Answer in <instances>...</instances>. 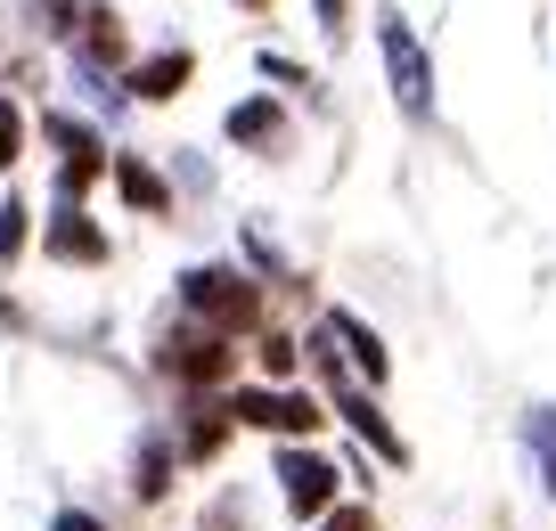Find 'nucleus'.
<instances>
[{
    "label": "nucleus",
    "mask_w": 556,
    "mask_h": 531,
    "mask_svg": "<svg viewBox=\"0 0 556 531\" xmlns=\"http://www.w3.org/2000/svg\"><path fill=\"white\" fill-rule=\"evenodd\" d=\"M50 17H58V34L83 50L90 74H106V66L123 58V17L106 9V0H50Z\"/></svg>",
    "instance_id": "6"
},
{
    "label": "nucleus",
    "mask_w": 556,
    "mask_h": 531,
    "mask_svg": "<svg viewBox=\"0 0 556 531\" xmlns=\"http://www.w3.org/2000/svg\"><path fill=\"white\" fill-rule=\"evenodd\" d=\"M17 155H25V106L9 99V90H0V172L17 164Z\"/></svg>",
    "instance_id": "17"
},
{
    "label": "nucleus",
    "mask_w": 556,
    "mask_h": 531,
    "mask_svg": "<svg viewBox=\"0 0 556 531\" xmlns=\"http://www.w3.org/2000/svg\"><path fill=\"white\" fill-rule=\"evenodd\" d=\"M106 172H115L123 205H148V213H164V205H173V189H164V172H156V164H139V155H115Z\"/></svg>",
    "instance_id": "13"
},
{
    "label": "nucleus",
    "mask_w": 556,
    "mask_h": 531,
    "mask_svg": "<svg viewBox=\"0 0 556 531\" xmlns=\"http://www.w3.org/2000/svg\"><path fill=\"white\" fill-rule=\"evenodd\" d=\"M222 131H229V148H270V139L287 131V115H278V99H238Z\"/></svg>",
    "instance_id": "12"
},
{
    "label": "nucleus",
    "mask_w": 556,
    "mask_h": 531,
    "mask_svg": "<svg viewBox=\"0 0 556 531\" xmlns=\"http://www.w3.org/2000/svg\"><path fill=\"white\" fill-rule=\"evenodd\" d=\"M245 262H254V270H270V278H287V254H278L262 229H245Z\"/></svg>",
    "instance_id": "20"
},
{
    "label": "nucleus",
    "mask_w": 556,
    "mask_h": 531,
    "mask_svg": "<svg viewBox=\"0 0 556 531\" xmlns=\"http://www.w3.org/2000/svg\"><path fill=\"white\" fill-rule=\"evenodd\" d=\"M377 50H384V83H393L401 115L426 123V115H434V66H426V50H417V34H409L401 9H384V17H377Z\"/></svg>",
    "instance_id": "5"
},
{
    "label": "nucleus",
    "mask_w": 556,
    "mask_h": 531,
    "mask_svg": "<svg viewBox=\"0 0 556 531\" xmlns=\"http://www.w3.org/2000/svg\"><path fill=\"white\" fill-rule=\"evenodd\" d=\"M245 9H262V0H245Z\"/></svg>",
    "instance_id": "23"
},
{
    "label": "nucleus",
    "mask_w": 556,
    "mask_h": 531,
    "mask_svg": "<svg viewBox=\"0 0 556 531\" xmlns=\"http://www.w3.org/2000/svg\"><path fill=\"white\" fill-rule=\"evenodd\" d=\"M156 368H164L173 384H189V393H222V384L238 377V343H229V336H205V327L189 319V327H173V336L156 343Z\"/></svg>",
    "instance_id": "4"
},
{
    "label": "nucleus",
    "mask_w": 556,
    "mask_h": 531,
    "mask_svg": "<svg viewBox=\"0 0 556 531\" xmlns=\"http://www.w3.org/2000/svg\"><path fill=\"white\" fill-rule=\"evenodd\" d=\"M319 25L336 34V25H344V0H319Z\"/></svg>",
    "instance_id": "22"
},
{
    "label": "nucleus",
    "mask_w": 556,
    "mask_h": 531,
    "mask_svg": "<svg viewBox=\"0 0 556 531\" xmlns=\"http://www.w3.org/2000/svg\"><path fill=\"white\" fill-rule=\"evenodd\" d=\"M336 336V352H344V368H352V384H368V393H377L384 377H393V352H384V336L377 327L361 319V311H328V319H319Z\"/></svg>",
    "instance_id": "8"
},
{
    "label": "nucleus",
    "mask_w": 556,
    "mask_h": 531,
    "mask_svg": "<svg viewBox=\"0 0 556 531\" xmlns=\"http://www.w3.org/2000/svg\"><path fill=\"white\" fill-rule=\"evenodd\" d=\"M254 361H262V377H278V384H287V377H295V361H303V343L270 327V336H254Z\"/></svg>",
    "instance_id": "16"
},
{
    "label": "nucleus",
    "mask_w": 556,
    "mask_h": 531,
    "mask_svg": "<svg viewBox=\"0 0 556 531\" xmlns=\"http://www.w3.org/2000/svg\"><path fill=\"white\" fill-rule=\"evenodd\" d=\"M50 531H106V515H90V507H58V515H50Z\"/></svg>",
    "instance_id": "21"
},
{
    "label": "nucleus",
    "mask_w": 556,
    "mask_h": 531,
    "mask_svg": "<svg viewBox=\"0 0 556 531\" xmlns=\"http://www.w3.org/2000/svg\"><path fill=\"white\" fill-rule=\"evenodd\" d=\"M41 245H50V262H83V270H99V262H106V238L90 229L83 205H66V197H58V213H50V229H41Z\"/></svg>",
    "instance_id": "10"
},
{
    "label": "nucleus",
    "mask_w": 556,
    "mask_h": 531,
    "mask_svg": "<svg viewBox=\"0 0 556 531\" xmlns=\"http://www.w3.org/2000/svg\"><path fill=\"white\" fill-rule=\"evenodd\" d=\"M270 482H278V507L303 515V523H319V515L336 507V491H344L336 458H319L312 442H278V450H270Z\"/></svg>",
    "instance_id": "3"
},
{
    "label": "nucleus",
    "mask_w": 556,
    "mask_h": 531,
    "mask_svg": "<svg viewBox=\"0 0 556 531\" xmlns=\"http://www.w3.org/2000/svg\"><path fill=\"white\" fill-rule=\"evenodd\" d=\"M523 450H532V466H540V491L556 498V401H532V409H523Z\"/></svg>",
    "instance_id": "14"
},
{
    "label": "nucleus",
    "mask_w": 556,
    "mask_h": 531,
    "mask_svg": "<svg viewBox=\"0 0 556 531\" xmlns=\"http://www.w3.org/2000/svg\"><path fill=\"white\" fill-rule=\"evenodd\" d=\"M173 442H148V450H139V458H131V491L139 498H164V491H173Z\"/></svg>",
    "instance_id": "15"
},
{
    "label": "nucleus",
    "mask_w": 556,
    "mask_h": 531,
    "mask_svg": "<svg viewBox=\"0 0 556 531\" xmlns=\"http://www.w3.org/2000/svg\"><path fill=\"white\" fill-rule=\"evenodd\" d=\"M189 74H197V58H189V50H156V58H139V66L123 74V90H131V99H173Z\"/></svg>",
    "instance_id": "11"
},
{
    "label": "nucleus",
    "mask_w": 556,
    "mask_h": 531,
    "mask_svg": "<svg viewBox=\"0 0 556 531\" xmlns=\"http://www.w3.org/2000/svg\"><path fill=\"white\" fill-rule=\"evenodd\" d=\"M319 531H377V515H368L361 498H336V507L319 515Z\"/></svg>",
    "instance_id": "19"
},
{
    "label": "nucleus",
    "mask_w": 556,
    "mask_h": 531,
    "mask_svg": "<svg viewBox=\"0 0 556 531\" xmlns=\"http://www.w3.org/2000/svg\"><path fill=\"white\" fill-rule=\"evenodd\" d=\"M229 433H238V426H229V409L197 393L189 409H180V442H173V458H180V466H213V458L229 450Z\"/></svg>",
    "instance_id": "9"
},
{
    "label": "nucleus",
    "mask_w": 556,
    "mask_h": 531,
    "mask_svg": "<svg viewBox=\"0 0 556 531\" xmlns=\"http://www.w3.org/2000/svg\"><path fill=\"white\" fill-rule=\"evenodd\" d=\"M41 131H50V148H58V197H66V205H83V189H90V180L106 172V148H99V131H90L83 115H50Z\"/></svg>",
    "instance_id": "7"
},
{
    "label": "nucleus",
    "mask_w": 556,
    "mask_h": 531,
    "mask_svg": "<svg viewBox=\"0 0 556 531\" xmlns=\"http://www.w3.org/2000/svg\"><path fill=\"white\" fill-rule=\"evenodd\" d=\"M222 409H229V426H245V433H278V442H303V433L328 426V409H319L312 393H295V384H238Z\"/></svg>",
    "instance_id": "2"
},
{
    "label": "nucleus",
    "mask_w": 556,
    "mask_h": 531,
    "mask_svg": "<svg viewBox=\"0 0 556 531\" xmlns=\"http://www.w3.org/2000/svg\"><path fill=\"white\" fill-rule=\"evenodd\" d=\"M25 222H34V213H25L17 197H9V205H0V270H9V262L25 254Z\"/></svg>",
    "instance_id": "18"
},
{
    "label": "nucleus",
    "mask_w": 556,
    "mask_h": 531,
    "mask_svg": "<svg viewBox=\"0 0 556 531\" xmlns=\"http://www.w3.org/2000/svg\"><path fill=\"white\" fill-rule=\"evenodd\" d=\"M180 311H189L205 336H262V287L245 270H229V262H197V270H180Z\"/></svg>",
    "instance_id": "1"
}]
</instances>
